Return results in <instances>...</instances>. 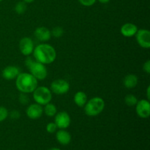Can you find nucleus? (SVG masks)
Returning a JSON list of instances; mask_svg holds the SVG:
<instances>
[{
  "label": "nucleus",
  "instance_id": "cd10ccee",
  "mask_svg": "<svg viewBox=\"0 0 150 150\" xmlns=\"http://www.w3.org/2000/svg\"><path fill=\"white\" fill-rule=\"evenodd\" d=\"M146 98L148 100L150 99V86H148L147 89H146Z\"/></svg>",
  "mask_w": 150,
  "mask_h": 150
},
{
  "label": "nucleus",
  "instance_id": "412c9836",
  "mask_svg": "<svg viewBox=\"0 0 150 150\" xmlns=\"http://www.w3.org/2000/svg\"><path fill=\"white\" fill-rule=\"evenodd\" d=\"M51 36L54 37L56 38H59L63 36L64 35V29L62 26H55L53 28L52 30L51 31Z\"/></svg>",
  "mask_w": 150,
  "mask_h": 150
},
{
  "label": "nucleus",
  "instance_id": "6e6552de",
  "mask_svg": "<svg viewBox=\"0 0 150 150\" xmlns=\"http://www.w3.org/2000/svg\"><path fill=\"white\" fill-rule=\"evenodd\" d=\"M54 123L59 129H67L71 123V119L68 113L60 111L54 116Z\"/></svg>",
  "mask_w": 150,
  "mask_h": 150
},
{
  "label": "nucleus",
  "instance_id": "a211bd4d",
  "mask_svg": "<svg viewBox=\"0 0 150 150\" xmlns=\"http://www.w3.org/2000/svg\"><path fill=\"white\" fill-rule=\"evenodd\" d=\"M43 112L45 113L47 117H53L57 113V108L54 104L48 103V104L45 105V108H43Z\"/></svg>",
  "mask_w": 150,
  "mask_h": 150
},
{
  "label": "nucleus",
  "instance_id": "2eb2a0df",
  "mask_svg": "<svg viewBox=\"0 0 150 150\" xmlns=\"http://www.w3.org/2000/svg\"><path fill=\"white\" fill-rule=\"evenodd\" d=\"M56 139L60 144L66 146L70 143L72 137L70 133L67 130H65L64 129H60L56 133Z\"/></svg>",
  "mask_w": 150,
  "mask_h": 150
},
{
  "label": "nucleus",
  "instance_id": "b1692460",
  "mask_svg": "<svg viewBox=\"0 0 150 150\" xmlns=\"http://www.w3.org/2000/svg\"><path fill=\"white\" fill-rule=\"evenodd\" d=\"M57 126L54 122H50L46 125V131L48 133H54L57 131Z\"/></svg>",
  "mask_w": 150,
  "mask_h": 150
},
{
  "label": "nucleus",
  "instance_id": "9d476101",
  "mask_svg": "<svg viewBox=\"0 0 150 150\" xmlns=\"http://www.w3.org/2000/svg\"><path fill=\"white\" fill-rule=\"evenodd\" d=\"M35 48V45L32 38L24 37L19 41V50L23 56L28 57L32 54Z\"/></svg>",
  "mask_w": 150,
  "mask_h": 150
},
{
  "label": "nucleus",
  "instance_id": "aec40b11",
  "mask_svg": "<svg viewBox=\"0 0 150 150\" xmlns=\"http://www.w3.org/2000/svg\"><path fill=\"white\" fill-rule=\"evenodd\" d=\"M26 9H27V5H26V3L23 1H18L15 6V11L18 15L23 14L26 12Z\"/></svg>",
  "mask_w": 150,
  "mask_h": 150
},
{
  "label": "nucleus",
  "instance_id": "393cba45",
  "mask_svg": "<svg viewBox=\"0 0 150 150\" xmlns=\"http://www.w3.org/2000/svg\"><path fill=\"white\" fill-rule=\"evenodd\" d=\"M81 4L85 7H91L93 5L97 0H78Z\"/></svg>",
  "mask_w": 150,
  "mask_h": 150
},
{
  "label": "nucleus",
  "instance_id": "20e7f679",
  "mask_svg": "<svg viewBox=\"0 0 150 150\" xmlns=\"http://www.w3.org/2000/svg\"><path fill=\"white\" fill-rule=\"evenodd\" d=\"M84 113L88 117H96L103 111L105 101L100 97H94L87 100L84 106Z\"/></svg>",
  "mask_w": 150,
  "mask_h": 150
},
{
  "label": "nucleus",
  "instance_id": "f257e3e1",
  "mask_svg": "<svg viewBox=\"0 0 150 150\" xmlns=\"http://www.w3.org/2000/svg\"><path fill=\"white\" fill-rule=\"evenodd\" d=\"M35 60L43 64H49L54 62L57 59V51L50 44H39L35 47L32 52Z\"/></svg>",
  "mask_w": 150,
  "mask_h": 150
},
{
  "label": "nucleus",
  "instance_id": "4be33fe9",
  "mask_svg": "<svg viewBox=\"0 0 150 150\" xmlns=\"http://www.w3.org/2000/svg\"><path fill=\"white\" fill-rule=\"evenodd\" d=\"M9 116L8 110L4 106H0V122L4 121Z\"/></svg>",
  "mask_w": 150,
  "mask_h": 150
},
{
  "label": "nucleus",
  "instance_id": "7c9ffc66",
  "mask_svg": "<svg viewBox=\"0 0 150 150\" xmlns=\"http://www.w3.org/2000/svg\"><path fill=\"white\" fill-rule=\"evenodd\" d=\"M48 150H62L60 149H59V148H56V147H53V148H51V149H49Z\"/></svg>",
  "mask_w": 150,
  "mask_h": 150
},
{
  "label": "nucleus",
  "instance_id": "5701e85b",
  "mask_svg": "<svg viewBox=\"0 0 150 150\" xmlns=\"http://www.w3.org/2000/svg\"><path fill=\"white\" fill-rule=\"evenodd\" d=\"M19 102L22 105H27L29 103V98L27 96V94L21 92L20 95H19Z\"/></svg>",
  "mask_w": 150,
  "mask_h": 150
},
{
  "label": "nucleus",
  "instance_id": "bb28decb",
  "mask_svg": "<svg viewBox=\"0 0 150 150\" xmlns=\"http://www.w3.org/2000/svg\"><path fill=\"white\" fill-rule=\"evenodd\" d=\"M143 70L146 74H149L150 73V60H147L145 62V63L143 65Z\"/></svg>",
  "mask_w": 150,
  "mask_h": 150
},
{
  "label": "nucleus",
  "instance_id": "4468645a",
  "mask_svg": "<svg viewBox=\"0 0 150 150\" xmlns=\"http://www.w3.org/2000/svg\"><path fill=\"white\" fill-rule=\"evenodd\" d=\"M138 29L139 28L134 23H126L122 26L121 29H120V32L125 38H132L136 35Z\"/></svg>",
  "mask_w": 150,
  "mask_h": 150
},
{
  "label": "nucleus",
  "instance_id": "c85d7f7f",
  "mask_svg": "<svg viewBox=\"0 0 150 150\" xmlns=\"http://www.w3.org/2000/svg\"><path fill=\"white\" fill-rule=\"evenodd\" d=\"M98 1L102 3V4H107V3L109 2L110 0H98Z\"/></svg>",
  "mask_w": 150,
  "mask_h": 150
},
{
  "label": "nucleus",
  "instance_id": "dca6fc26",
  "mask_svg": "<svg viewBox=\"0 0 150 150\" xmlns=\"http://www.w3.org/2000/svg\"><path fill=\"white\" fill-rule=\"evenodd\" d=\"M138 83H139V78L134 74L127 75L123 80L124 86L127 89H133L137 86Z\"/></svg>",
  "mask_w": 150,
  "mask_h": 150
},
{
  "label": "nucleus",
  "instance_id": "2f4dec72",
  "mask_svg": "<svg viewBox=\"0 0 150 150\" xmlns=\"http://www.w3.org/2000/svg\"><path fill=\"white\" fill-rule=\"evenodd\" d=\"M1 1H2V0H0V2H1Z\"/></svg>",
  "mask_w": 150,
  "mask_h": 150
},
{
  "label": "nucleus",
  "instance_id": "6ab92c4d",
  "mask_svg": "<svg viewBox=\"0 0 150 150\" xmlns=\"http://www.w3.org/2000/svg\"><path fill=\"white\" fill-rule=\"evenodd\" d=\"M138 101L139 100H138L137 98L134 95H132V94L126 95L125 98V104L130 107L136 106Z\"/></svg>",
  "mask_w": 150,
  "mask_h": 150
},
{
  "label": "nucleus",
  "instance_id": "ddd939ff",
  "mask_svg": "<svg viewBox=\"0 0 150 150\" xmlns=\"http://www.w3.org/2000/svg\"><path fill=\"white\" fill-rule=\"evenodd\" d=\"M20 73V69L16 66H7L4 67V70H2V77L6 80H13L16 79L18 74Z\"/></svg>",
  "mask_w": 150,
  "mask_h": 150
},
{
  "label": "nucleus",
  "instance_id": "9b49d317",
  "mask_svg": "<svg viewBox=\"0 0 150 150\" xmlns=\"http://www.w3.org/2000/svg\"><path fill=\"white\" fill-rule=\"evenodd\" d=\"M43 114V108L38 103L30 104L26 110V114L31 120H38L40 118Z\"/></svg>",
  "mask_w": 150,
  "mask_h": 150
},
{
  "label": "nucleus",
  "instance_id": "f03ea898",
  "mask_svg": "<svg viewBox=\"0 0 150 150\" xmlns=\"http://www.w3.org/2000/svg\"><path fill=\"white\" fill-rule=\"evenodd\" d=\"M16 86L22 93H32L38 86V81L29 73H20L16 77Z\"/></svg>",
  "mask_w": 150,
  "mask_h": 150
},
{
  "label": "nucleus",
  "instance_id": "c756f323",
  "mask_svg": "<svg viewBox=\"0 0 150 150\" xmlns=\"http://www.w3.org/2000/svg\"><path fill=\"white\" fill-rule=\"evenodd\" d=\"M22 1H24V2H26V4H27V3L33 2V1H35V0H22Z\"/></svg>",
  "mask_w": 150,
  "mask_h": 150
},
{
  "label": "nucleus",
  "instance_id": "7ed1b4c3",
  "mask_svg": "<svg viewBox=\"0 0 150 150\" xmlns=\"http://www.w3.org/2000/svg\"><path fill=\"white\" fill-rule=\"evenodd\" d=\"M25 65L29 68L30 74H32L38 81H42L46 79L48 76V70L45 64L38 62L36 60L32 59L31 57H26L25 60Z\"/></svg>",
  "mask_w": 150,
  "mask_h": 150
},
{
  "label": "nucleus",
  "instance_id": "39448f33",
  "mask_svg": "<svg viewBox=\"0 0 150 150\" xmlns=\"http://www.w3.org/2000/svg\"><path fill=\"white\" fill-rule=\"evenodd\" d=\"M33 98L35 103L41 105H45L51 103L52 100V92L46 86H38L33 92Z\"/></svg>",
  "mask_w": 150,
  "mask_h": 150
},
{
  "label": "nucleus",
  "instance_id": "0eeeda50",
  "mask_svg": "<svg viewBox=\"0 0 150 150\" xmlns=\"http://www.w3.org/2000/svg\"><path fill=\"white\" fill-rule=\"evenodd\" d=\"M135 36L138 44L142 48L149 49L150 48V32L148 29H138Z\"/></svg>",
  "mask_w": 150,
  "mask_h": 150
},
{
  "label": "nucleus",
  "instance_id": "f3484780",
  "mask_svg": "<svg viewBox=\"0 0 150 150\" xmlns=\"http://www.w3.org/2000/svg\"><path fill=\"white\" fill-rule=\"evenodd\" d=\"M73 100L79 107H83L87 102V95L85 92L79 91L75 94Z\"/></svg>",
  "mask_w": 150,
  "mask_h": 150
},
{
  "label": "nucleus",
  "instance_id": "1a4fd4ad",
  "mask_svg": "<svg viewBox=\"0 0 150 150\" xmlns=\"http://www.w3.org/2000/svg\"><path fill=\"white\" fill-rule=\"evenodd\" d=\"M137 115L142 119H147L150 116V103L148 100H141L136 105Z\"/></svg>",
  "mask_w": 150,
  "mask_h": 150
},
{
  "label": "nucleus",
  "instance_id": "a878e982",
  "mask_svg": "<svg viewBox=\"0 0 150 150\" xmlns=\"http://www.w3.org/2000/svg\"><path fill=\"white\" fill-rule=\"evenodd\" d=\"M10 118L13 119V120H18L21 117L20 112L18 111H17V110H13V111H12L10 113Z\"/></svg>",
  "mask_w": 150,
  "mask_h": 150
},
{
  "label": "nucleus",
  "instance_id": "423d86ee",
  "mask_svg": "<svg viewBox=\"0 0 150 150\" xmlns=\"http://www.w3.org/2000/svg\"><path fill=\"white\" fill-rule=\"evenodd\" d=\"M70 83L64 79H56L51 84V91L56 95H62L67 94L70 90Z\"/></svg>",
  "mask_w": 150,
  "mask_h": 150
},
{
  "label": "nucleus",
  "instance_id": "f8f14e48",
  "mask_svg": "<svg viewBox=\"0 0 150 150\" xmlns=\"http://www.w3.org/2000/svg\"><path fill=\"white\" fill-rule=\"evenodd\" d=\"M35 38L42 42H48L51 38V32L50 29L45 26H39L34 32Z\"/></svg>",
  "mask_w": 150,
  "mask_h": 150
}]
</instances>
